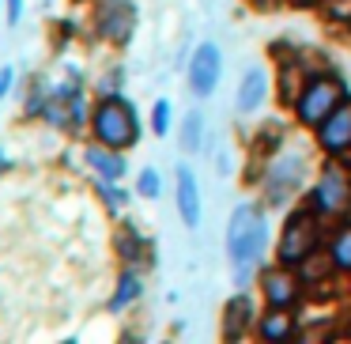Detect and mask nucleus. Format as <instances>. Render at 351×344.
Returning a JSON list of instances; mask_svg holds the SVG:
<instances>
[{"label": "nucleus", "mask_w": 351, "mask_h": 344, "mask_svg": "<svg viewBox=\"0 0 351 344\" xmlns=\"http://www.w3.org/2000/svg\"><path fill=\"white\" fill-rule=\"evenodd\" d=\"M261 246H265V216L253 205L234 208L227 227V253L238 265V273H245V265H253L261 257Z\"/></svg>", "instance_id": "1"}, {"label": "nucleus", "mask_w": 351, "mask_h": 344, "mask_svg": "<svg viewBox=\"0 0 351 344\" xmlns=\"http://www.w3.org/2000/svg\"><path fill=\"white\" fill-rule=\"evenodd\" d=\"M95 133L102 137L106 148H125L136 144V114L125 99H106L95 110Z\"/></svg>", "instance_id": "2"}, {"label": "nucleus", "mask_w": 351, "mask_h": 344, "mask_svg": "<svg viewBox=\"0 0 351 344\" xmlns=\"http://www.w3.org/2000/svg\"><path fill=\"white\" fill-rule=\"evenodd\" d=\"M340 99H343L340 80L321 76V80H313V84L298 95V117H302L306 125H321L336 110V102H340Z\"/></svg>", "instance_id": "3"}, {"label": "nucleus", "mask_w": 351, "mask_h": 344, "mask_svg": "<svg viewBox=\"0 0 351 344\" xmlns=\"http://www.w3.org/2000/svg\"><path fill=\"white\" fill-rule=\"evenodd\" d=\"M313 242H317V223H313L310 212H295L283 227L280 238V261L283 265H298L306 261V253H313Z\"/></svg>", "instance_id": "4"}, {"label": "nucleus", "mask_w": 351, "mask_h": 344, "mask_svg": "<svg viewBox=\"0 0 351 344\" xmlns=\"http://www.w3.org/2000/svg\"><path fill=\"white\" fill-rule=\"evenodd\" d=\"M219 69H223V57L219 49L212 46V42H204V46L193 54V65H189V87L197 95H208L215 87V80H219Z\"/></svg>", "instance_id": "5"}, {"label": "nucleus", "mask_w": 351, "mask_h": 344, "mask_svg": "<svg viewBox=\"0 0 351 344\" xmlns=\"http://www.w3.org/2000/svg\"><path fill=\"white\" fill-rule=\"evenodd\" d=\"M302 159L298 155H287V159L272 163V170H268V200L272 205H280V200H287L291 193L298 190V182H302Z\"/></svg>", "instance_id": "6"}, {"label": "nucleus", "mask_w": 351, "mask_h": 344, "mask_svg": "<svg viewBox=\"0 0 351 344\" xmlns=\"http://www.w3.org/2000/svg\"><path fill=\"white\" fill-rule=\"evenodd\" d=\"M313 205H317L321 212H336V208L348 205V178H343L340 167H328L325 174H321L317 190H313Z\"/></svg>", "instance_id": "7"}, {"label": "nucleus", "mask_w": 351, "mask_h": 344, "mask_svg": "<svg viewBox=\"0 0 351 344\" xmlns=\"http://www.w3.org/2000/svg\"><path fill=\"white\" fill-rule=\"evenodd\" d=\"M178 212H182L185 227L200 223V193H197V178H193L189 167L178 170Z\"/></svg>", "instance_id": "8"}, {"label": "nucleus", "mask_w": 351, "mask_h": 344, "mask_svg": "<svg viewBox=\"0 0 351 344\" xmlns=\"http://www.w3.org/2000/svg\"><path fill=\"white\" fill-rule=\"evenodd\" d=\"M321 144L328 148V152H340V148L351 144V106H336L332 114L325 117V125H321Z\"/></svg>", "instance_id": "9"}, {"label": "nucleus", "mask_w": 351, "mask_h": 344, "mask_svg": "<svg viewBox=\"0 0 351 344\" xmlns=\"http://www.w3.org/2000/svg\"><path fill=\"white\" fill-rule=\"evenodd\" d=\"M265 91H268V76L261 69H250L242 76V84H238V110H242V114L257 110L261 102H265Z\"/></svg>", "instance_id": "10"}, {"label": "nucleus", "mask_w": 351, "mask_h": 344, "mask_svg": "<svg viewBox=\"0 0 351 344\" xmlns=\"http://www.w3.org/2000/svg\"><path fill=\"white\" fill-rule=\"evenodd\" d=\"M46 114H49V122H57V125H76L80 122V99L72 91H61L46 106Z\"/></svg>", "instance_id": "11"}, {"label": "nucleus", "mask_w": 351, "mask_h": 344, "mask_svg": "<svg viewBox=\"0 0 351 344\" xmlns=\"http://www.w3.org/2000/svg\"><path fill=\"white\" fill-rule=\"evenodd\" d=\"M265 295L272 306H287L291 299H295V280H291L287 273H268L265 276Z\"/></svg>", "instance_id": "12"}, {"label": "nucleus", "mask_w": 351, "mask_h": 344, "mask_svg": "<svg viewBox=\"0 0 351 344\" xmlns=\"http://www.w3.org/2000/svg\"><path fill=\"white\" fill-rule=\"evenodd\" d=\"M129 27H132V12L125 8V4H117V8L102 19V34H106V38H114V42H125Z\"/></svg>", "instance_id": "13"}, {"label": "nucleus", "mask_w": 351, "mask_h": 344, "mask_svg": "<svg viewBox=\"0 0 351 344\" xmlns=\"http://www.w3.org/2000/svg\"><path fill=\"white\" fill-rule=\"evenodd\" d=\"M261 336H265V341H283V336H291V314H283L280 306H276V310L261 321Z\"/></svg>", "instance_id": "14"}, {"label": "nucleus", "mask_w": 351, "mask_h": 344, "mask_svg": "<svg viewBox=\"0 0 351 344\" xmlns=\"http://www.w3.org/2000/svg\"><path fill=\"white\" fill-rule=\"evenodd\" d=\"M87 159H91V167L99 170L102 178H117L125 170V163L117 159L114 152H102V148H87Z\"/></svg>", "instance_id": "15"}, {"label": "nucleus", "mask_w": 351, "mask_h": 344, "mask_svg": "<svg viewBox=\"0 0 351 344\" xmlns=\"http://www.w3.org/2000/svg\"><path fill=\"white\" fill-rule=\"evenodd\" d=\"M332 261H336L340 268H351V227L336 235V242H332Z\"/></svg>", "instance_id": "16"}, {"label": "nucleus", "mask_w": 351, "mask_h": 344, "mask_svg": "<svg viewBox=\"0 0 351 344\" xmlns=\"http://www.w3.org/2000/svg\"><path fill=\"white\" fill-rule=\"evenodd\" d=\"M182 148H185V152H189V148L197 152V148H200V114H189V117H185V137H182Z\"/></svg>", "instance_id": "17"}, {"label": "nucleus", "mask_w": 351, "mask_h": 344, "mask_svg": "<svg viewBox=\"0 0 351 344\" xmlns=\"http://www.w3.org/2000/svg\"><path fill=\"white\" fill-rule=\"evenodd\" d=\"M136 295H140V280H136V276H125L121 291H117V299H114V306H125L129 299H136Z\"/></svg>", "instance_id": "18"}, {"label": "nucleus", "mask_w": 351, "mask_h": 344, "mask_svg": "<svg viewBox=\"0 0 351 344\" xmlns=\"http://www.w3.org/2000/svg\"><path fill=\"white\" fill-rule=\"evenodd\" d=\"M245 310H250V299H234V303H230V329H227L230 336H238V321H242Z\"/></svg>", "instance_id": "19"}, {"label": "nucleus", "mask_w": 351, "mask_h": 344, "mask_svg": "<svg viewBox=\"0 0 351 344\" xmlns=\"http://www.w3.org/2000/svg\"><path fill=\"white\" fill-rule=\"evenodd\" d=\"M140 193H144V197H155V193H159V174H155V170H144V174H140Z\"/></svg>", "instance_id": "20"}, {"label": "nucleus", "mask_w": 351, "mask_h": 344, "mask_svg": "<svg viewBox=\"0 0 351 344\" xmlns=\"http://www.w3.org/2000/svg\"><path fill=\"white\" fill-rule=\"evenodd\" d=\"M155 133H167V125H170V102H159V106H155Z\"/></svg>", "instance_id": "21"}, {"label": "nucleus", "mask_w": 351, "mask_h": 344, "mask_svg": "<svg viewBox=\"0 0 351 344\" xmlns=\"http://www.w3.org/2000/svg\"><path fill=\"white\" fill-rule=\"evenodd\" d=\"M12 80H16V72H12V69H0V99H4V95H8Z\"/></svg>", "instance_id": "22"}, {"label": "nucleus", "mask_w": 351, "mask_h": 344, "mask_svg": "<svg viewBox=\"0 0 351 344\" xmlns=\"http://www.w3.org/2000/svg\"><path fill=\"white\" fill-rule=\"evenodd\" d=\"M8 16H12V23L19 19V0H8Z\"/></svg>", "instance_id": "23"}, {"label": "nucleus", "mask_w": 351, "mask_h": 344, "mask_svg": "<svg viewBox=\"0 0 351 344\" xmlns=\"http://www.w3.org/2000/svg\"><path fill=\"white\" fill-rule=\"evenodd\" d=\"M0 170H4V152H0Z\"/></svg>", "instance_id": "24"}, {"label": "nucleus", "mask_w": 351, "mask_h": 344, "mask_svg": "<svg viewBox=\"0 0 351 344\" xmlns=\"http://www.w3.org/2000/svg\"><path fill=\"white\" fill-rule=\"evenodd\" d=\"M302 4H306V0H302Z\"/></svg>", "instance_id": "25"}]
</instances>
